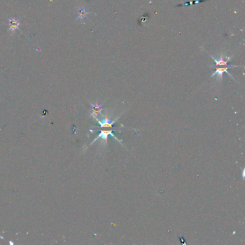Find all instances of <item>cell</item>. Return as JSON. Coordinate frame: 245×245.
<instances>
[{
	"label": "cell",
	"instance_id": "cell-7",
	"mask_svg": "<svg viewBox=\"0 0 245 245\" xmlns=\"http://www.w3.org/2000/svg\"><path fill=\"white\" fill-rule=\"evenodd\" d=\"M93 109L94 110V113L95 115H97V114H99L101 112H102V107H101V106H99L98 104H96V105L93 106Z\"/></svg>",
	"mask_w": 245,
	"mask_h": 245
},
{
	"label": "cell",
	"instance_id": "cell-4",
	"mask_svg": "<svg viewBox=\"0 0 245 245\" xmlns=\"http://www.w3.org/2000/svg\"><path fill=\"white\" fill-rule=\"evenodd\" d=\"M109 135H111L112 137H115V139L119 140L117 137H116L115 135H114L113 132H112V130H103V131H102V132H101V133L99 134V135L98 136V137H97L96 140L98 139V138H102L103 140H107V138H108V137H109Z\"/></svg>",
	"mask_w": 245,
	"mask_h": 245
},
{
	"label": "cell",
	"instance_id": "cell-5",
	"mask_svg": "<svg viewBox=\"0 0 245 245\" xmlns=\"http://www.w3.org/2000/svg\"><path fill=\"white\" fill-rule=\"evenodd\" d=\"M116 121H117V119H115V121H112L111 119L106 118L102 121H99V123L101 127H112V128L113 124H115Z\"/></svg>",
	"mask_w": 245,
	"mask_h": 245
},
{
	"label": "cell",
	"instance_id": "cell-6",
	"mask_svg": "<svg viewBox=\"0 0 245 245\" xmlns=\"http://www.w3.org/2000/svg\"><path fill=\"white\" fill-rule=\"evenodd\" d=\"M89 14V10L86 8H81L78 10V20H82L84 18H86Z\"/></svg>",
	"mask_w": 245,
	"mask_h": 245
},
{
	"label": "cell",
	"instance_id": "cell-3",
	"mask_svg": "<svg viewBox=\"0 0 245 245\" xmlns=\"http://www.w3.org/2000/svg\"><path fill=\"white\" fill-rule=\"evenodd\" d=\"M20 25V22H19V20H16L15 18L9 19V30L12 31V33H14V31L17 30L18 29Z\"/></svg>",
	"mask_w": 245,
	"mask_h": 245
},
{
	"label": "cell",
	"instance_id": "cell-1",
	"mask_svg": "<svg viewBox=\"0 0 245 245\" xmlns=\"http://www.w3.org/2000/svg\"><path fill=\"white\" fill-rule=\"evenodd\" d=\"M239 65H217V66H211V68H214L216 69V71H215V72L214 74H212V76H211V77H214V76H216L217 77L220 78H222L223 77V75L224 73H226V74H229L231 77H232V76H231V74L229 73V68H234V67H239Z\"/></svg>",
	"mask_w": 245,
	"mask_h": 245
},
{
	"label": "cell",
	"instance_id": "cell-2",
	"mask_svg": "<svg viewBox=\"0 0 245 245\" xmlns=\"http://www.w3.org/2000/svg\"><path fill=\"white\" fill-rule=\"evenodd\" d=\"M211 57L212 58L213 60H214V62H215V64H214V65H213V66H217V65H228L229 64V62L231 61V58H232L233 56H231V57H228V56L221 55L219 59H216L215 58L213 57L212 55H211Z\"/></svg>",
	"mask_w": 245,
	"mask_h": 245
}]
</instances>
